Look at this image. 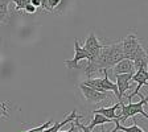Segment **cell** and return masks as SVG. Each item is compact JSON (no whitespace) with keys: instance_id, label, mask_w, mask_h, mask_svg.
Segmentation results:
<instances>
[{"instance_id":"6da1fadb","label":"cell","mask_w":148,"mask_h":132,"mask_svg":"<svg viewBox=\"0 0 148 132\" xmlns=\"http://www.w3.org/2000/svg\"><path fill=\"white\" fill-rule=\"evenodd\" d=\"M140 96V101L138 103H132L131 99H128V103H122V107H120V120L119 123L122 124L124 120H127L128 118H135V115H142L145 119H148V114L144 111V106L148 105V96H144L143 94L139 92L138 94Z\"/></svg>"},{"instance_id":"7a4b0ae2","label":"cell","mask_w":148,"mask_h":132,"mask_svg":"<svg viewBox=\"0 0 148 132\" xmlns=\"http://www.w3.org/2000/svg\"><path fill=\"white\" fill-rule=\"evenodd\" d=\"M82 60H86V61H90V54L87 53V50L85 48H81L79 46V41L75 38L74 40V57L73 60H66L64 62L66 65L68 69H79L78 66V62L82 61Z\"/></svg>"},{"instance_id":"3957f363","label":"cell","mask_w":148,"mask_h":132,"mask_svg":"<svg viewBox=\"0 0 148 132\" xmlns=\"http://www.w3.org/2000/svg\"><path fill=\"white\" fill-rule=\"evenodd\" d=\"M78 89L82 91L83 98L86 99L87 102H90V103H99V102L108 101V99H110V94H108V92L97 91V90L91 89V87H89V86H85L83 83L78 85Z\"/></svg>"},{"instance_id":"277c9868","label":"cell","mask_w":148,"mask_h":132,"mask_svg":"<svg viewBox=\"0 0 148 132\" xmlns=\"http://www.w3.org/2000/svg\"><path fill=\"white\" fill-rule=\"evenodd\" d=\"M83 48H85V49L87 50V53L90 54V61H95V60L99 57V54H101V50H102V48H103V44L97 38L95 33L91 32V33L87 36L86 40H85V45H83Z\"/></svg>"},{"instance_id":"5b68a950","label":"cell","mask_w":148,"mask_h":132,"mask_svg":"<svg viewBox=\"0 0 148 132\" xmlns=\"http://www.w3.org/2000/svg\"><path fill=\"white\" fill-rule=\"evenodd\" d=\"M122 44H123L124 58L132 61L134 57H135V54H136V50L139 49V46L142 45V44L139 42V38L136 37L135 33H131L122 40Z\"/></svg>"},{"instance_id":"8992f818","label":"cell","mask_w":148,"mask_h":132,"mask_svg":"<svg viewBox=\"0 0 148 132\" xmlns=\"http://www.w3.org/2000/svg\"><path fill=\"white\" fill-rule=\"evenodd\" d=\"M120 107H122V103L116 102V105H112L110 107H101L94 110L92 114H98V115H103V116L108 118V119L114 120V122H119L120 120Z\"/></svg>"},{"instance_id":"52a82bcc","label":"cell","mask_w":148,"mask_h":132,"mask_svg":"<svg viewBox=\"0 0 148 132\" xmlns=\"http://www.w3.org/2000/svg\"><path fill=\"white\" fill-rule=\"evenodd\" d=\"M132 77H134V74H131V73L115 75V78H116V86H118V90H119V95H120L122 101H123V96H124V94H126V91L131 87Z\"/></svg>"},{"instance_id":"ba28073f","label":"cell","mask_w":148,"mask_h":132,"mask_svg":"<svg viewBox=\"0 0 148 132\" xmlns=\"http://www.w3.org/2000/svg\"><path fill=\"white\" fill-rule=\"evenodd\" d=\"M132 81L136 83V89H135V91H134L131 95L127 96V98L131 99V101H132V98L136 95V94H139L140 89H142L145 83L148 82V70H144V69H140V70H138L135 74H134Z\"/></svg>"},{"instance_id":"9c48e42d","label":"cell","mask_w":148,"mask_h":132,"mask_svg":"<svg viewBox=\"0 0 148 132\" xmlns=\"http://www.w3.org/2000/svg\"><path fill=\"white\" fill-rule=\"evenodd\" d=\"M134 66H135V70H140V69H144L148 70V54L145 52V49L143 48V45L139 46V49L136 50V54L132 60Z\"/></svg>"},{"instance_id":"30bf717a","label":"cell","mask_w":148,"mask_h":132,"mask_svg":"<svg viewBox=\"0 0 148 132\" xmlns=\"http://www.w3.org/2000/svg\"><path fill=\"white\" fill-rule=\"evenodd\" d=\"M112 71H114V75H118V74H135V66H134V62L131 60H122L120 62H118L112 68Z\"/></svg>"},{"instance_id":"8fae6325","label":"cell","mask_w":148,"mask_h":132,"mask_svg":"<svg viewBox=\"0 0 148 132\" xmlns=\"http://www.w3.org/2000/svg\"><path fill=\"white\" fill-rule=\"evenodd\" d=\"M78 116H79V115H77V111H75V110H73V111H71V112H70V115H69V116L66 118V119H65L64 122H60V123H58V122H57V123H54V124H53V126H50L49 128H46L44 132H58L61 127H64L65 124L70 123V122H73V120H75Z\"/></svg>"},{"instance_id":"7c38bea8","label":"cell","mask_w":148,"mask_h":132,"mask_svg":"<svg viewBox=\"0 0 148 132\" xmlns=\"http://www.w3.org/2000/svg\"><path fill=\"white\" fill-rule=\"evenodd\" d=\"M106 123H115L114 120L108 119V118L103 116V115H98V114H94V118H92V120L90 122L89 126L87 127V129H90L91 131L94 127H98V126H102V124H106Z\"/></svg>"},{"instance_id":"4fadbf2b","label":"cell","mask_w":148,"mask_h":132,"mask_svg":"<svg viewBox=\"0 0 148 132\" xmlns=\"http://www.w3.org/2000/svg\"><path fill=\"white\" fill-rule=\"evenodd\" d=\"M116 131H123V132H145V131H143V129L140 128L138 124H136V122L132 124V126H130V127L122 126L119 122H115V127H114V129H112L111 132H116Z\"/></svg>"},{"instance_id":"5bb4252c","label":"cell","mask_w":148,"mask_h":132,"mask_svg":"<svg viewBox=\"0 0 148 132\" xmlns=\"http://www.w3.org/2000/svg\"><path fill=\"white\" fill-rule=\"evenodd\" d=\"M11 0H0V21L8 23L9 20V12H8V4Z\"/></svg>"},{"instance_id":"9a60e30c","label":"cell","mask_w":148,"mask_h":132,"mask_svg":"<svg viewBox=\"0 0 148 132\" xmlns=\"http://www.w3.org/2000/svg\"><path fill=\"white\" fill-rule=\"evenodd\" d=\"M52 126V120H46L44 124L38 127H34V128H31V129H25V131H21V132H44L46 128H49Z\"/></svg>"},{"instance_id":"2e32d148","label":"cell","mask_w":148,"mask_h":132,"mask_svg":"<svg viewBox=\"0 0 148 132\" xmlns=\"http://www.w3.org/2000/svg\"><path fill=\"white\" fill-rule=\"evenodd\" d=\"M8 107H9V102H0V119H8Z\"/></svg>"},{"instance_id":"e0dca14e","label":"cell","mask_w":148,"mask_h":132,"mask_svg":"<svg viewBox=\"0 0 148 132\" xmlns=\"http://www.w3.org/2000/svg\"><path fill=\"white\" fill-rule=\"evenodd\" d=\"M13 3L16 4V8H15V11H24L25 9V7L28 5V4H31L32 3V0H12Z\"/></svg>"},{"instance_id":"ac0fdd59","label":"cell","mask_w":148,"mask_h":132,"mask_svg":"<svg viewBox=\"0 0 148 132\" xmlns=\"http://www.w3.org/2000/svg\"><path fill=\"white\" fill-rule=\"evenodd\" d=\"M81 118H83V115H79V116H78L77 119L74 120V123H73V124H74L75 127H77V128H81V129H82V132H91L90 129H87V127H86V126H83V124H81V123H79V119H81ZM102 132H111V131H102Z\"/></svg>"},{"instance_id":"d6986e66","label":"cell","mask_w":148,"mask_h":132,"mask_svg":"<svg viewBox=\"0 0 148 132\" xmlns=\"http://www.w3.org/2000/svg\"><path fill=\"white\" fill-rule=\"evenodd\" d=\"M62 3V0H49V7H50V9H54V8H57V7L60 5V4Z\"/></svg>"},{"instance_id":"ffe728a7","label":"cell","mask_w":148,"mask_h":132,"mask_svg":"<svg viewBox=\"0 0 148 132\" xmlns=\"http://www.w3.org/2000/svg\"><path fill=\"white\" fill-rule=\"evenodd\" d=\"M27 13H36L37 12V8L34 5H32V4H28L27 7H25V9H24Z\"/></svg>"},{"instance_id":"44dd1931","label":"cell","mask_w":148,"mask_h":132,"mask_svg":"<svg viewBox=\"0 0 148 132\" xmlns=\"http://www.w3.org/2000/svg\"><path fill=\"white\" fill-rule=\"evenodd\" d=\"M41 3H42V9L44 11H48V12L52 11L50 7H49V0H41Z\"/></svg>"},{"instance_id":"7402d4cb","label":"cell","mask_w":148,"mask_h":132,"mask_svg":"<svg viewBox=\"0 0 148 132\" xmlns=\"http://www.w3.org/2000/svg\"><path fill=\"white\" fill-rule=\"evenodd\" d=\"M32 5H34L36 8H38V7H42V3H41V0H32Z\"/></svg>"},{"instance_id":"603a6c76","label":"cell","mask_w":148,"mask_h":132,"mask_svg":"<svg viewBox=\"0 0 148 132\" xmlns=\"http://www.w3.org/2000/svg\"><path fill=\"white\" fill-rule=\"evenodd\" d=\"M74 128H75V126L73 124V126L70 127V129H69V131H58V132H74Z\"/></svg>"},{"instance_id":"cb8c5ba5","label":"cell","mask_w":148,"mask_h":132,"mask_svg":"<svg viewBox=\"0 0 148 132\" xmlns=\"http://www.w3.org/2000/svg\"><path fill=\"white\" fill-rule=\"evenodd\" d=\"M0 24H1V21H0Z\"/></svg>"}]
</instances>
